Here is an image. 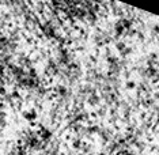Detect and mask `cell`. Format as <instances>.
Segmentation results:
<instances>
[{
	"label": "cell",
	"instance_id": "6da1fadb",
	"mask_svg": "<svg viewBox=\"0 0 159 155\" xmlns=\"http://www.w3.org/2000/svg\"><path fill=\"white\" fill-rule=\"evenodd\" d=\"M103 0H50L55 10L72 21H91Z\"/></svg>",
	"mask_w": 159,
	"mask_h": 155
}]
</instances>
